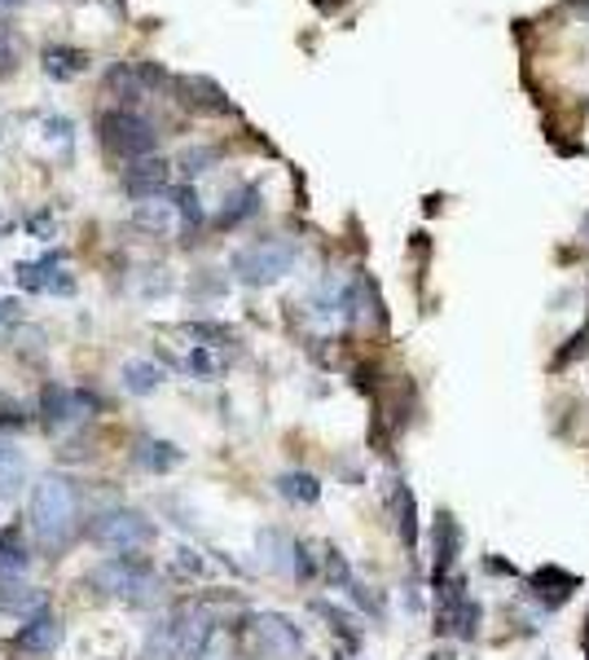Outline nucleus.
<instances>
[{
	"mask_svg": "<svg viewBox=\"0 0 589 660\" xmlns=\"http://www.w3.org/2000/svg\"><path fill=\"white\" fill-rule=\"evenodd\" d=\"M431 551H436V582H445L462 555V529L449 511H436V524H431Z\"/></svg>",
	"mask_w": 589,
	"mask_h": 660,
	"instance_id": "1a4fd4ad",
	"label": "nucleus"
},
{
	"mask_svg": "<svg viewBox=\"0 0 589 660\" xmlns=\"http://www.w3.org/2000/svg\"><path fill=\"white\" fill-rule=\"evenodd\" d=\"M396 529L405 537V546H418V520H414V493L400 485L396 489Z\"/></svg>",
	"mask_w": 589,
	"mask_h": 660,
	"instance_id": "aec40b11",
	"label": "nucleus"
},
{
	"mask_svg": "<svg viewBox=\"0 0 589 660\" xmlns=\"http://www.w3.org/2000/svg\"><path fill=\"white\" fill-rule=\"evenodd\" d=\"M0 608H4V613L35 617V613H44V595H40V590H31V586H13V582H4V577H0Z\"/></svg>",
	"mask_w": 589,
	"mask_h": 660,
	"instance_id": "dca6fc26",
	"label": "nucleus"
},
{
	"mask_svg": "<svg viewBox=\"0 0 589 660\" xmlns=\"http://www.w3.org/2000/svg\"><path fill=\"white\" fill-rule=\"evenodd\" d=\"M97 137L119 159H146L154 150V141H159L154 124L146 115H137V110H101L97 115Z\"/></svg>",
	"mask_w": 589,
	"mask_h": 660,
	"instance_id": "7ed1b4c3",
	"label": "nucleus"
},
{
	"mask_svg": "<svg viewBox=\"0 0 589 660\" xmlns=\"http://www.w3.org/2000/svg\"><path fill=\"white\" fill-rule=\"evenodd\" d=\"M278 493H282L287 502L312 507V502L321 498V485H317V476H308V471H287V476H278Z\"/></svg>",
	"mask_w": 589,
	"mask_h": 660,
	"instance_id": "a211bd4d",
	"label": "nucleus"
},
{
	"mask_svg": "<svg viewBox=\"0 0 589 660\" xmlns=\"http://www.w3.org/2000/svg\"><path fill=\"white\" fill-rule=\"evenodd\" d=\"M190 365H194V370H199V374H216V370H221V361H216V356H212V352H207V348H199V352H194V356H190Z\"/></svg>",
	"mask_w": 589,
	"mask_h": 660,
	"instance_id": "cd10ccee",
	"label": "nucleus"
},
{
	"mask_svg": "<svg viewBox=\"0 0 589 660\" xmlns=\"http://www.w3.org/2000/svg\"><path fill=\"white\" fill-rule=\"evenodd\" d=\"M97 409V401L88 396V392H79V387H62V383H49L44 392H40V423L44 427H53V432H62V427H75V423H84L88 414Z\"/></svg>",
	"mask_w": 589,
	"mask_h": 660,
	"instance_id": "39448f33",
	"label": "nucleus"
},
{
	"mask_svg": "<svg viewBox=\"0 0 589 660\" xmlns=\"http://www.w3.org/2000/svg\"><path fill=\"white\" fill-rule=\"evenodd\" d=\"M124 392H132V396H150V392H159V383H163V365L159 361H150V356H132V361H124Z\"/></svg>",
	"mask_w": 589,
	"mask_h": 660,
	"instance_id": "4468645a",
	"label": "nucleus"
},
{
	"mask_svg": "<svg viewBox=\"0 0 589 660\" xmlns=\"http://www.w3.org/2000/svg\"><path fill=\"white\" fill-rule=\"evenodd\" d=\"M586 348H589V327L581 330V334H572V339H568V348L555 356V365H568V361H572V356H581Z\"/></svg>",
	"mask_w": 589,
	"mask_h": 660,
	"instance_id": "393cba45",
	"label": "nucleus"
},
{
	"mask_svg": "<svg viewBox=\"0 0 589 660\" xmlns=\"http://www.w3.org/2000/svg\"><path fill=\"white\" fill-rule=\"evenodd\" d=\"M586 660H589V617H586Z\"/></svg>",
	"mask_w": 589,
	"mask_h": 660,
	"instance_id": "c756f323",
	"label": "nucleus"
},
{
	"mask_svg": "<svg viewBox=\"0 0 589 660\" xmlns=\"http://www.w3.org/2000/svg\"><path fill=\"white\" fill-rule=\"evenodd\" d=\"M251 643H256L265 657L287 660L303 648V635L294 630V621H287V617H278V613H260V617L251 621Z\"/></svg>",
	"mask_w": 589,
	"mask_h": 660,
	"instance_id": "423d86ee",
	"label": "nucleus"
},
{
	"mask_svg": "<svg viewBox=\"0 0 589 660\" xmlns=\"http://www.w3.org/2000/svg\"><path fill=\"white\" fill-rule=\"evenodd\" d=\"M132 221H137L146 234H172V230H176V203L163 199V194H154V199H137Z\"/></svg>",
	"mask_w": 589,
	"mask_h": 660,
	"instance_id": "ddd939ff",
	"label": "nucleus"
},
{
	"mask_svg": "<svg viewBox=\"0 0 589 660\" xmlns=\"http://www.w3.org/2000/svg\"><path fill=\"white\" fill-rule=\"evenodd\" d=\"M325 573L334 577V586H352V573H347V564H343L339 551H325Z\"/></svg>",
	"mask_w": 589,
	"mask_h": 660,
	"instance_id": "b1692460",
	"label": "nucleus"
},
{
	"mask_svg": "<svg viewBox=\"0 0 589 660\" xmlns=\"http://www.w3.org/2000/svg\"><path fill=\"white\" fill-rule=\"evenodd\" d=\"M168 177H172V163L146 155V159H132V168L124 172V185H128L132 199H154L168 185Z\"/></svg>",
	"mask_w": 589,
	"mask_h": 660,
	"instance_id": "9b49d317",
	"label": "nucleus"
},
{
	"mask_svg": "<svg viewBox=\"0 0 589 660\" xmlns=\"http://www.w3.org/2000/svg\"><path fill=\"white\" fill-rule=\"evenodd\" d=\"M168 287H172L168 278H137V283H132V291H137V296H163Z\"/></svg>",
	"mask_w": 589,
	"mask_h": 660,
	"instance_id": "bb28decb",
	"label": "nucleus"
},
{
	"mask_svg": "<svg viewBox=\"0 0 589 660\" xmlns=\"http://www.w3.org/2000/svg\"><path fill=\"white\" fill-rule=\"evenodd\" d=\"M75 485L66 476H40L31 489V533L57 546L75 524Z\"/></svg>",
	"mask_w": 589,
	"mask_h": 660,
	"instance_id": "f257e3e1",
	"label": "nucleus"
},
{
	"mask_svg": "<svg viewBox=\"0 0 589 660\" xmlns=\"http://www.w3.org/2000/svg\"><path fill=\"white\" fill-rule=\"evenodd\" d=\"M18 4H22V0H0V9H18Z\"/></svg>",
	"mask_w": 589,
	"mask_h": 660,
	"instance_id": "c85d7f7f",
	"label": "nucleus"
},
{
	"mask_svg": "<svg viewBox=\"0 0 589 660\" xmlns=\"http://www.w3.org/2000/svg\"><path fill=\"white\" fill-rule=\"evenodd\" d=\"M18 652H26V657H49V652H57V643H62V621L53 617V613H35V617H26V626L18 630Z\"/></svg>",
	"mask_w": 589,
	"mask_h": 660,
	"instance_id": "9d476101",
	"label": "nucleus"
},
{
	"mask_svg": "<svg viewBox=\"0 0 589 660\" xmlns=\"http://www.w3.org/2000/svg\"><path fill=\"white\" fill-rule=\"evenodd\" d=\"M18 287L22 291H53V296H71L75 291V283H71V274H62L57 256H44L35 265H18Z\"/></svg>",
	"mask_w": 589,
	"mask_h": 660,
	"instance_id": "6e6552de",
	"label": "nucleus"
},
{
	"mask_svg": "<svg viewBox=\"0 0 589 660\" xmlns=\"http://www.w3.org/2000/svg\"><path fill=\"white\" fill-rule=\"evenodd\" d=\"M256 207H260V190H256V185H247V190H238V194L229 199V207L221 212V225H238V221H247Z\"/></svg>",
	"mask_w": 589,
	"mask_h": 660,
	"instance_id": "4be33fe9",
	"label": "nucleus"
},
{
	"mask_svg": "<svg viewBox=\"0 0 589 660\" xmlns=\"http://www.w3.org/2000/svg\"><path fill=\"white\" fill-rule=\"evenodd\" d=\"M137 462H141L146 471H172V467L181 462V449L168 445V440H141V445H137Z\"/></svg>",
	"mask_w": 589,
	"mask_h": 660,
	"instance_id": "6ab92c4d",
	"label": "nucleus"
},
{
	"mask_svg": "<svg viewBox=\"0 0 589 660\" xmlns=\"http://www.w3.org/2000/svg\"><path fill=\"white\" fill-rule=\"evenodd\" d=\"M216 163V150H190L185 159H181V172L185 177H199V172H207Z\"/></svg>",
	"mask_w": 589,
	"mask_h": 660,
	"instance_id": "5701e85b",
	"label": "nucleus"
},
{
	"mask_svg": "<svg viewBox=\"0 0 589 660\" xmlns=\"http://www.w3.org/2000/svg\"><path fill=\"white\" fill-rule=\"evenodd\" d=\"M150 537H154V529L137 511H106L93 524V542L106 546V551H141Z\"/></svg>",
	"mask_w": 589,
	"mask_h": 660,
	"instance_id": "20e7f679",
	"label": "nucleus"
},
{
	"mask_svg": "<svg viewBox=\"0 0 589 660\" xmlns=\"http://www.w3.org/2000/svg\"><path fill=\"white\" fill-rule=\"evenodd\" d=\"M572 4H577V9H589V0H572Z\"/></svg>",
	"mask_w": 589,
	"mask_h": 660,
	"instance_id": "7c9ffc66",
	"label": "nucleus"
},
{
	"mask_svg": "<svg viewBox=\"0 0 589 660\" xmlns=\"http://www.w3.org/2000/svg\"><path fill=\"white\" fill-rule=\"evenodd\" d=\"M260 555H265V564L274 568V573H294V577H312V564H308V555H303V546L287 537L282 529H265L260 533Z\"/></svg>",
	"mask_w": 589,
	"mask_h": 660,
	"instance_id": "0eeeda50",
	"label": "nucleus"
},
{
	"mask_svg": "<svg viewBox=\"0 0 589 660\" xmlns=\"http://www.w3.org/2000/svg\"><path fill=\"white\" fill-rule=\"evenodd\" d=\"M44 75L49 79H75L79 71H84V53L79 49H62V44H53V49H44Z\"/></svg>",
	"mask_w": 589,
	"mask_h": 660,
	"instance_id": "f3484780",
	"label": "nucleus"
},
{
	"mask_svg": "<svg viewBox=\"0 0 589 660\" xmlns=\"http://www.w3.org/2000/svg\"><path fill=\"white\" fill-rule=\"evenodd\" d=\"M26 485V458L13 445H0V502H13Z\"/></svg>",
	"mask_w": 589,
	"mask_h": 660,
	"instance_id": "2eb2a0df",
	"label": "nucleus"
},
{
	"mask_svg": "<svg viewBox=\"0 0 589 660\" xmlns=\"http://www.w3.org/2000/svg\"><path fill=\"white\" fill-rule=\"evenodd\" d=\"M13 57H18V35L13 26H0V66H13Z\"/></svg>",
	"mask_w": 589,
	"mask_h": 660,
	"instance_id": "a878e982",
	"label": "nucleus"
},
{
	"mask_svg": "<svg viewBox=\"0 0 589 660\" xmlns=\"http://www.w3.org/2000/svg\"><path fill=\"white\" fill-rule=\"evenodd\" d=\"M586 238H589V212H586Z\"/></svg>",
	"mask_w": 589,
	"mask_h": 660,
	"instance_id": "2f4dec72",
	"label": "nucleus"
},
{
	"mask_svg": "<svg viewBox=\"0 0 589 660\" xmlns=\"http://www.w3.org/2000/svg\"><path fill=\"white\" fill-rule=\"evenodd\" d=\"M181 84V93H185V102L190 106H199V110H212V115H229L234 106H229V97H225V88L221 84H212L207 75H190V79H176Z\"/></svg>",
	"mask_w": 589,
	"mask_h": 660,
	"instance_id": "f8f14e48",
	"label": "nucleus"
},
{
	"mask_svg": "<svg viewBox=\"0 0 589 660\" xmlns=\"http://www.w3.org/2000/svg\"><path fill=\"white\" fill-rule=\"evenodd\" d=\"M533 582H537V586H550V590H546V595H550V604H564V599L581 586V582H577L572 573H564V568H542Z\"/></svg>",
	"mask_w": 589,
	"mask_h": 660,
	"instance_id": "412c9836",
	"label": "nucleus"
},
{
	"mask_svg": "<svg viewBox=\"0 0 589 660\" xmlns=\"http://www.w3.org/2000/svg\"><path fill=\"white\" fill-rule=\"evenodd\" d=\"M294 256H299V247L291 238H260V243H251V247H243L234 256V274L247 287H269V283L291 274Z\"/></svg>",
	"mask_w": 589,
	"mask_h": 660,
	"instance_id": "f03ea898",
	"label": "nucleus"
}]
</instances>
